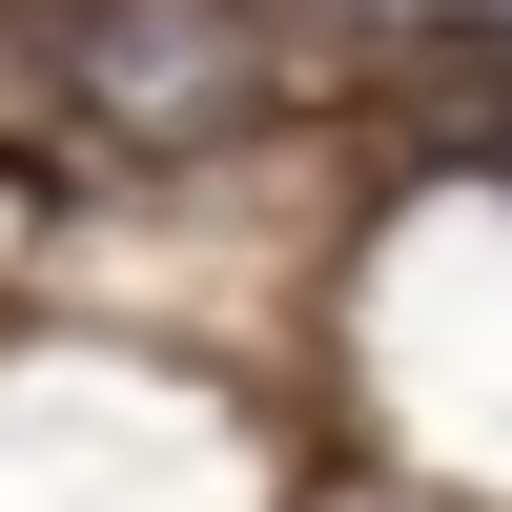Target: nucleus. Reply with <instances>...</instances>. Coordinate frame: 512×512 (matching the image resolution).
<instances>
[{
    "label": "nucleus",
    "instance_id": "3",
    "mask_svg": "<svg viewBox=\"0 0 512 512\" xmlns=\"http://www.w3.org/2000/svg\"><path fill=\"white\" fill-rule=\"evenodd\" d=\"M21 267H41V164L0 144V287H21Z\"/></svg>",
    "mask_w": 512,
    "mask_h": 512
},
{
    "label": "nucleus",
    "instance_id": "2",
    "mask_svg": "<svg viewBox=\"0 0 512 512\" xmlns=\"http://www.w3.org/2000/svg\"><path fill=\"white\" fill-rule=\"evenodd\" d=\"M390 103H410L431 164H492L512 185V21H410L390 41Z\"/></svg>",
    "mask_w": 512,
    "mask_h": 512
},
{
    "label": "nucleus",
    "instance_id": "1",
    "mask_svg": "<svg viewBox=\"0 0 512 512\" xmlns=\"http://www.w3.org/2000/svg\"><path fill=\"white\" fill-rule=\"evenodd\" d=\"M41 82H62V144L103 164H226L246 123L308 103V21L287 0H41Z\"/></svg>",
    "mask_w": 512,
    "mask_h": 512
}]
</instances>
